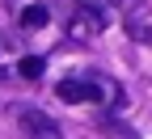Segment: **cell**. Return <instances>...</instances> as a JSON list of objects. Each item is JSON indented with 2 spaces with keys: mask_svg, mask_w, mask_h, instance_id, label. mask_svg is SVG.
Returning a JSON list of instances; mask_svg holds the SVG:
<instances>
[{
  "mask_svg": "<svg viewBox=\"0 0 152 139\" xmlns=\"http://www.w3.org/2000/svg\"><path fill=\"white\" fill-rule=\"evenodd\" d=\"M97 127H102V135H106V139H135V131H131L123 118H114V114H106Z\"/></svg>",
  "mask_w": 152,
  "mask_h": 139,
  "instance_id": "obj_3",
  "label": "cell"
},
{
  "mask_svg": "<svg viewBox=\"0 0 152 139\" xmlns=\"http://www.w3.org/2000/svg\"><path fill=\"white\" fill-rule=\"evenodd\" d=\"M42 68H47V63H42V59H38V55H26L21 63H17V72H21L26 80H38V76H42Z\"/></svg>",
  "mask_w": 152,
  "mask_h": 139,
  "instance_id": "obj_5",
  "label": "cell"
},
{
  "mask_svg": "<svg viewBox=\"0 0 152 139\" xmlns=\"http://www.w3.org/2000/svg\"><path fill=\"white\" fill-rule=\"evenodd\" d=\"M4 76H9V68H4V63H0V80H4Z\"/></svg>",
  "mask_w": 152,
  "mask_h": 139,
  "instance_id": "obj_6",
  "label": "cell"
},
{
  "mask_svg": "<svg viewBox=\"0 0 152 139\" xmlns=\"http://www.w3.org/2000/svg\"><path fill=\"white\" fill-rule=\"evenodd\" d=\"M17 131H21V139H64L59 122H55L51 114H42V110H34V106H26V110H17Z\"/></svg>",
  "mask_w": 152,
  "mask_h": 139,
  "instance_id": "obj_1",
  "label": "cell"
},
{
  "mask_svg": "<svg viewBox=\"0 0 152 139\" xmlns=\"http://www.w3.org/2000/svg\"><path fill=\"white\" fill-rule=\"evenodd\" d=\"M47 21H51V13H47V4H30V9L21 13V25H26V30H42Z\"/></svg>",
  "mask_w": 152,
  "mask_h": 139,
  "instance_id": "obj_4",
  "label": "cell"
},
{
  "mask_svg": "<svg viewBox=\"0 0 152 139\" xmlns=\"http://www.w3.org/2000/svg\"><path fill=\"white\" fill-rule=\"evenodd\" d=\"M110 4H127V0H110Z\"/></svg>",
  "mask_w": 152,
  "mask_h": 139,
  "instance_id": "obj_7",
  "label": "cell"
},
{
  "mask_svg": "<svg viewBox=\"0 0 152 139\" xmlns=\"http://www.w3.org/2000/svg\"><path fill=\"white\" fill-rule=\"evenodd\" d=\"M102 25H106V21H102V13L93 9V4H76L72 17H68V34L80 38V42H93V38L102 34Z\"/></svg>",
  "mask_w": 152,
  "mask_h": 139,
  "instance_id": "obj_2",
  "label": "cell"
}]
</instances>
